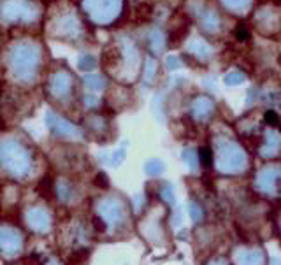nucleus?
Segmentation results:
<instances>
[{
    "label": "nucleus",
    "instance_id": "f257e3e1",
    "mask_svg": "<svg viewBox=\"0 0 281 265\" xmlns=\"http://www.w3.org/2000/svg\"><path fill=\"white\" fill-rule=\"evenodd\" d=\"M0 165L14 177H27L32 170V157L18 141L0 142Z\"/></svg>",
    "mask_w": 281,
    "mask_h": 265
},
{
    "label": "nucleus",
    "instance_id": "f03ea898",
    "mask_svg": "<svg viewBox=\"0 0 281 265\" xmlns=\"http://www.w3.org/2000/svg\"><path fill=\"white\" fill-rule=\"evenodd\" d=\"M23 249V235L12 227H0V251L7 257H14Z\"/></svg>",
    "mask_w": 281,
    "mask_h": 265
},
{
    "label": "nucleus",
    "instance_id": "7ed1b4c3",
    "mask_svg": "<svg viewBox=\"0 0 281 265\" xmlns=\"http://www.w3.org/2000/svg\"><path fill=\"white\" fill-rule=\"evenodd\" d=\"M25 221L34 232H46L51 227V216L46 209L42 207H32L25 213Z\"/></svg>",
    "mask_w": 281,
    "mask_h": 265
},
{
    "label": "nucleus",
    "instance_id": "20e7f679",
    "mask_svg": "<svg viewBox=\"0 0 281 265\" xmlns=\"http://www.w3.org/2000/svg\"><path fill=\"white\" fill-rule=\"evenodd\" d=\"M34 65H35V57H32V53H18L12 57V67H14V72L20 77H28L32 74Z\"/></svg>",
    "mask_w": 281,
    "mask_h": 265
},
{
    "label": "nucleus",
    "instance_id": "39448f33",
    "mask_svg": "<svg viewBox=\"0 0 281 265\" xmlns=\"http://www.w3.org/2000/svg\"><path fill=\"white\" fill-rule=\"evenodd\" d=\"M46 123H48V127L58 137H69V135H74V133H76V130H74L70 125L65 123L64 120H60V118L55 116V114H51V113L46 116Z\"/></svg>",
    "mask_w": 281,
    "mask_h": 265
},
{
    "label": "nucleus",
    "instance_id": "423d86ee",
    "mask_svg": "<svg viewBox=\"0 0 281 265\" xmlns=\"http://www.w3.org/2000/svg\"><path fill=\"white\" fill-rule=\"evenodd\" d=\"M55 188H56V195H58L62 200H67V199H70V193H72V190H70L69 183H65V181H58Z\"/></svg>",
    "mask_w": 281,
    "mask_h": 265
},
{
    "label": "nucleus",
    "instance_id": "0eeeda50",
    "mask_svg": "<svg viewBox=\"0 0 281 265\" xmlns=\"http://www.w3.org/2000/svg\"><path fill=\"white\" fill-rule=\"evenodd\" d=\"M53 90H55V93L56 95H62V93L67 90V83H65L62 77H56L55 79V83H53Z\"/></svg>",
    "mask_w": 281,
    "mask_h": 265
},
{
    "label": "nucleus",
    "instance_id": "6e6552de",
    "mask_svg": "<svg viewBox=\"0 0 281 265\" xmlns=\"http://www.w3.org/2000/svg\"><path fill=\"white\" fill-rule=\"evenodd\" d=\"M199 158H201L202 165H206V167H208V165L211 164V158H213V155H211V151H209L208 148H202L201 151H199Z\"/></svg>",
    "mask_w": 281,
    "mask_h": 265
},
{
    "label": "nucleus",
    "instance_id": "1a4fd4ad",
    "mask_svg": "<svg viewBox=\"0 0 281 265\" xmlns=\"http://www.w3.org/2000/svg\"><path fill=\"white\" fill-rule=\"evenodd\" d=\"M86 257H88V253H74L72 258H70V264L72 265H84Z\"/></svg>",
    "mask_w": 281,
    "mask_h": 265
},
{
    "label": "nucleus",
    "instance_id": "9d476101",
    "mask_svg": "<svg viewBox=\"0 0 281 265\" xmlns=\"http://www.w3.org/2000/svg\"><path fill=\"white\" fill-rule=\"evenodd\" d=\"M265 121L269 125H276L278 121H280V118H278V114L274 113V111H267V113H265Z\"/></svg>",
    "mask_w": 281,
    "mask_h": 265
},
{
    "label": "nucleus",
    "instance_id": "9b49d317",
    "mask_svg": "<svg viewBox=\"0 0 281 265\" xmlns=\"http://www.w3.org/2000/svg\"><path fill=\"white\" fill-rule=\"evenodd\" d=\"M95 185L102 186V188H107L109 183H107V177H105V174H99V176L95 177Z\"/></svg>",
    "mask_w": 281,
    "mask_h": 265
},
{
    "label": "nucleus",
    "instance_id": "f8f14e48",
    "mask_svg": "<svg viewBox=\"0 0 281 265\" xmlns=\"http://www.w3.org/2000/svg\"><path fill=\"white\" fill-rule=\"evenodd\" d=\"M237 39H248V30L246 29H243V27H239L237 29Z\"/></svg>",
    "mask_w": 281,
    "mask_h": 265
},
{
    "label": "nucleus",
    "instance_id": "ddd939ff",
    "mask_svg": "<svg viewBox=\"0 0 281 265\" xmlns=\"http://www.w3.org/2000/svg\"><path fill=\"white\" fill-rule=\"evenodd\" d=\"M48 265H58V264H48Z\"/></svg>",
    "mask_w": 281,
    "mask_h": 265
},
{
    "label": "nucleus",
    "instance_id": "4468645a",
    "mask_svg": "<svg viewBox=\"0 0 281 265\" xmlns=\"http://www.w3.org/2000/svg\"><path fill=\"white\" fill-rule=\"evenodd\" d=\"M0 93H2V90H0Z\"/></svg>",
    "mask_w": 281,
    "mask_h": 265
}]
</instances>
